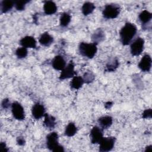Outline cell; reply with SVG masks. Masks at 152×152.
<instances>
[{
	"instance_id": "6da1fadb",
	"label": "cell",
	"mask_w": 152,
	"mask_h": 152,
	"mask_svg": "<svg viewBox=\"0 0 152 152\" xmlns=\"http://www.w3.org/2000/svg\"><path fill=\"white\" fill-rule=\"evenodd\" d=\"M137 31V27L134 24L126 23L119 31L120 39L122 45H129L135 36Z\"/></svg>"
},
{
	"instance_id": "7a4b0ae2",
	"label": "cell",
	"mask_w": 152,
	"mask_h": 152,
	"mask_svg": "<svg viewBox=\"0 0 152 152\" xmlns=\"http://www.w3.org/2000/svg\"><path fill=\"white\" fill-rule=\"evenodd\" d=\"M78 50L82 56L91 59L95 56L97 51V45L93 43L81 42L78 46Z\"/></svg>"
},
{
	"instance_id": "3957f363",
	"label": "cell",
	"mask_w": 152,
	"mask_h": 152,
	"mask_svg": "<svg viewBox=\"0 0 152 152\" xmlns=\"http://www.w3.org/2000/svg\"><path fill=\"white\" fill-rule=\"evenodd\" d=\"M121 11V8L118 4H110L105 5L102 14L105 18L114 19L116 18Z\"/></svg>"
},
{
	"instance_id": "277c9868",
	"label": "cell",
	"mask_w": 152,
	"mask_h": 152,
	"mask_svg": "<svg viewBox=\"0 0 152 152\" xmlns=\"http://www.w3.org/2000/svg\"><path fill=\"white\" fill-rule=\"evenodd\" d=\"M144 48V40L141 37H138L131 44V53L133 56H138L142 52Z\"/></svg>"
},
{
	"instance_id": "5b68a950",
	"label": "cell",
	"mask_w": 152,
	"mask_h": 152,
	"mask_svg": "<svg viewBox=\"0 0 152 152\" xmlns=\"http://www.w3.org/2000/svg\"><path fill=\"white\" fill-rule=\"evenodd\" d=\"M116 139L113 137H103L99 142V151L107 152L112 150L114 147Z\"/></svg>"
},
{
	"instance_id": "8992f818",
	"label": "cell",
	"mask_w": 152,
	"mask_h": 152,
	"mask_svg": "<svg viewBox=\"0 0 152 152\" xmlns=\"http://www.w3.org/2000/svg\"><path fill=\"white\" fill-rule=\"evenodd\" d=\"M11 111L14 118L16 119L22 121L25 119L24 110L20 103L17 102L12 103L11 104Z\"/></svg>"
},
{
	"instance_id": "52a82bcc",
	"label": "cell",
	"mask_w": 152,
	"mask_h": 152,
	"mask_svg": "<svg viewBox=\"0 0 152 152\" xmlns=\"http://www.w3.org/2000/svg\"><path fill=\"white\" fill-rule=\"evenodd\" d=\"M76 74V72L74 70V64L71 61L61 71L59 79L64 80L65 79L73 78Z\"/></svg>"
},
{
	"instance_id": "ba28073f",
	"label": "cell",
	"mask_w": 152,
	"mask_h": 152,
	"mask_svg": "<svg viewBox=\"0 0 152 152\" xmlns=\"http://www.w3.org/2000/svg\"><path fill=\"white\" fill-rule=\"evenodd\" d=\"M90 137L91 142L92 144H99L102 139L103 138L102 129L97 126H94L90 131Z\"/></svg>"
},
{
	"instance_id": "9c48e42d",
	"label": "cell",
	"mask_w": 152,
	"mask_h": 152,
	"mask_svg": "<svg viewBox=\"0 0 152 152\" xmlns=\"http://www.w3.org/2000/svg\"><path fill=\"white\" fill-rule=\"evenodd\" d=\"M58 134L55 132H52L46 137V147L50 150L53 151L59 144H58Z\"/></svg>"
},
{
	"instance_id": "30bf717a",
	"label": "cell",
	"mask_w": 152,
	"mask_h": 152,
	"mask_svg": "<svg viewBox=\"0 0 152 152\" xmlns=\"http://www.w3.org/2000/svg\"><path fill=\"white\" fill-rule=\"evenodd\" d=\"M151 58L148 55H144L138 64L139 68L144 72H149L151 67Z\"/></svg>"
},
{
	"instance_id": "8fae6325",
	"label": "cell",
	"mask_w": 152,
	"mask_h": 152,
	"mask_svg": "<svg viewBox=\"0 0 152 152\" xmlns=\"http://www.w3.org/2000/svg\"><path fill=\"white\" fill-rule=\"evenodd\" d=\"M44 106L40 103H35L31 109V114L36 119H39L46 114Z\"/></svg>"
},
{
	"instance_id": "7c38bea8",
	"label": "cell",
	"mask_w": 152,
	"mask_h": 152,
	"mask_svg": "<svg viewBox=\"0 0 152 152\" xmlns=\"http://www.w3.org/2000/svg\"><path fill=\"white\" fill-rule=\"evenodd\" d=\"M52 67L58 71H62L66 66V62L62 56H56L52 61Z\"/></svg>"
},
{
	"instance_id": "4fadbf2b",
	"label": "cell",
	"mask_w": 152,
	"mask_h": 152,
	"mask_svg": "<svg viewBox=\"0 0 152 152\" xmlns=\"http://www.w3.org/2000/svg\"><path fill=\"white\" fill-rule=\"evenodd\" d=\"M20 44L22 46V47L26 48H36V40L33 37L30 36H26L23 37L20 41Z\"/></svg>"
},
{
	"instance_id": "5bb4252c",
	"label": "cell",
	"mask_w": 152,
	"mask_h": 152,
	"mask_svg": "<svg viewBox=\"0 0 152 152\" xmlns=\"http://www.w3.org/2000/svg\"><path fill=\"white\" fill-rule=\"evenodd\" d=\"M57 6L56 4L52 1H46L44 2L43 10L46 14L52 15L57 11Z\"/></svg>"
},
{
	"instance_id": "9a60e30c",
	"label": "cell",
	"mask_w": 152,
	"mask_h": 152,
	"mask_svg": "<svg viewBox=\"0 0 152 152\" xmlns=\"http://www.w3.org/2000/svg\"><path fill=\"white\" fill-rule=\"evenodd\" d=\"M113 119L110 116H103L99 118L98 123L102 129H107L112 124Z\"/></svg>"
},
{
	"instance_id": "2e32d148",
	"label": "cell",
	"mask_w": 152,
	"mask_h": 152,
	"mask_svg": "<svg viewBox=\"0 0 152 152\" xmlns=\"http://www.w3.org/2000/svg\"><path fill=\"white\" fill-rule=\"evenodd\" d=\"M39 42L44 46H49L53 42V38L48 32H45L41 34Z\"/></svg>"
},
{
	"instance_id": "e0dca14e",
	"label": "cell",
	"mask_w": 152,
	"mask_h": 152,
	"mask_svg": "<svg viewBox=\"0 0 152 152\" xmlns=\"http://www.w3.org/2000/svg\"><path fill=\"white\" fill-rule=\"evenodd\" d=\"M104 37L105 36L104 31L100 28L95 30L94 33L93 34L91 37L93 43H95L96 45L102 42L104 39Z\"/></svg>"
},
{
	"instance_id": "ac0fdd59",
	"label": "cell",
	"mask_w": 152,
	"mask_h": 152,
	"mask_svg": "<svg viewBox=\"0 0 152 152\" xmlns=\"http://www.w3.org/2000/svg\"><path fill=\"white\" fill-rule=\"evenodd\" d=\"M84 83V81L83 77L80 76H74L70 83V86L71 88L78 90L83 86Z\"/></svg>"
},
{
	"instance_id": "d6986e66",
	"label": "cell",
	"mask_w": 152,
	"mask_h": 152,
	"mask_svg": "<svg viewBox=\"0 0 152 152\" xmlns=\"http://www.w3.org/2000/svg\"><path fill=\"white\" fill-rule=\"evenodd\" d=\"M14 6V1H2L1 2V10L2 13H7L11 10Z\"/></svg>"
},
{
	"instance_id": "ffe728a7",
	"label": "cell",
	"mask_w": 152,
	"mask_h": 152,
	"mask_svg": "<svg viewBox=\"0 0 152 152\" xmlns=\"http://www.w3.org/2000/svg\"><path fill=\"white\" fill-rule=\"evenodd\" d=\"M95 8L96 7L93 3L90 2H86L84 3L82 6V12L84 15H88L93 12Z\"/></svg>"
},
{
	"instance_id": "44dd1931",
	"label": "cell",
	"mask_w": 152,
	"mask_h": 152,
	"mask_svg": "<svg viewBox=\"0 0 152 152\" xmlns=\"http://www.w3.org/2000/svg\"><path fill=\"white\" fill-rule=\"evenodd\" d=\"M138 18L142 24H146L147 23H148L151 20L152 14L149 11L144 10L139 14Z\"/></svg>"
},
{
	"instance_id": "7402d4cb",
	"label": "cell",
	"mask_w": 152,
	"mask_h": 152,
	"mask_svg": "<svg viewBox=\"0 0 152 152\" xmlns=\"http://www.w3.org/2000/svg\"><path fill=\"white\" fill-rule=\"evenodd\" d=\"M44 116H45V120L43 123L45 126L49 129H53L56 125L55 118L47 113H46Z\"/></svg>"
},
{
	"instance_id": "603a6c76",
	"label": "cell",
	"mask_w": 152,
	"mask_h": 152,
	"mask_svg": "<svg viewBox=\"0 0 152 152\" xmlns=\"http://www.w3.org/2000/svg\"><path fill=\"white\" fill-rule=\"evenodd\" d=\"M77 132V128L73 122H69L65 128V134L68 137L74 136Z\"/></svg>"
},
{
	"instance_id": "cb8c5ba5",
	"label": "cell",
	"mask_w": 152,
	"mask_h": 152,
	"mask_svg": "<svg viewBox=\"0 0 152 152\" xmlns=\"http://www.w3.org/2000/svg\"><path fill=\"white\" fill-rule=\"evenodd\" d=\"M71 17L70 14L67 12H64L60 17V25L62 27H66L70 23Z\"/></svg>"
},
{
	"instance_id": "d4e9b609",
	"label": "cell",
	"mask_w": 152,
	"mask_h": 152,
	"mask_svg": "<svg viewBox=\"0 0 152 152\" xmlns=\"http://www.w3.org/2000/svg\"><path fill=\"white\" fill-rule=\"evenodd\" d=\"M119 66V62L117 59H113L110 60L106 64V71L108 72H112L116 70Z\"/></svg>"
},
{
	"instance_id": "484cf974",
	"label": "cell",
	"mask_w": 152,
	"mask_h": 152,
	"mask_svg": "<svg viewBox=\"0 0 152 152\" xmlns=\"http://www.w3.org/2000/svg\"><path fill=\"white\" fill-rule=\"evenodd\" d=\"M27 53H28V51L27 48L24 47L18 48L15 50V55L20 59L26 58L27 55Z\"/></svg>"
},
{
	"instance_id": "4316f807",
	"label": "cell",
	"mask_w": 152,
	"mask_h": 152,
	"mask_svg": "<svg viewBox=\"0 0 152 152\" xmlns=\"http://www.w3.org/2000/svg\"><path fill=\"white\" fill-rule=\"evenodd\" d=\"M28 1H14V6L17 10L22 11L25 9L26 4L28 2Z\"/></svg>"
},
{
	"instance_id": "83f0119b",
	"label": "cell",
	"mask_w": 152,
	"mask_h": 152,
	"mask_svg": "<svg viewBox=\"0 0 152 152\" xmlns=\"http://www.w3.org/2000/svg\"><path fill=\"white\" fill-rule=\"evenodd\" d=\"M94 78H95L94 75L91 71L86 72L84 74V76L83 77L84 83H90L92 82L94 80Z\"/></svg>"
},
{
	"instance_id": "f1b7e54d",
	"label": "cell",
	"mask_w": 152,
	"mask_h": 152,
	"mask_svg": "<svg viewBox=\"0 0 152 152\" xmlns=\"http://www.w3.org/2000/svg\"><path fill=\"white\" fill-rule=\"evenodd\" d=\"M151 115H152V110L151 109H145L142 114V117L144 119L146 118H151Z\"/></svg>"
},
{
	"instance_id": "f546056e",
	"label": "cell",
	"mask_w": 152,
	"mask_h": 152,
	"mask_svg": "<svg viewBox=\"0 0 152 152\" xmlns=\"http://www.w3.org/2000/svg\"><path fill=\"white\" fill-rule=\"evenodd\" d=\"M1 105L4 109H8L10 106H11V104H10V102L8 99H4L2 102Z\"/></svg>"
},
{
	"instance_id": "4dcf8cb0",
	"label": "cell",
	"mask_w": 152,
	"mask_h": 152,
	"mask_svg": "<svg viewBox=\"0 0 152 152\" xmlns=\"http://www.w3.org/2000/svg\"><path fill=\"white\" fill-rule=\"evenodd\" d=\"M17 142L19 145H24L26 143V141L23 137H18L17 138Z\"/></svg>"
},
{
	"instance_id": "1f68e13d",
	"label": "cell",
	"mask_w": 152,
	"mask_h": 152,
	"mask_svg": "<svg viewBox=\"0 0 152 152\" xmlns=\"http://www.w3.org/2000/svg\"><path fill=\"white\" fill-rule=\"evenodd\" d=\"M0 151H8V149L7 148L6 144L4 142H1L0 144Z\"/></svg>"
},
{
	"instance_id": "d6a6232c",
	"label": "cell",
	"mask_w": 152,
	"mask_h": 152,
	"mask_svg": "<svg viewBox=\"0 0 152 152\" xmlns=\"http://www.w3.org/2000/svg\"><path fill=\"white\" fill-rule=\"evenodd\" d=\"M53 151H55V152H58V151H64V148L63 147V146L61 145H59L57 147H56L54 150Z\"/></svg>"
},
{
	"instance_id": "836d02e7",
	"label": "cell",
	"mask_w": 152,
	"mask_h": 152,
	"mask_svg": "<svg viewBox=\"0 0 152 152\" xmlns=\"http://www.w3.org/2000/svg\"><path fill=\"white\" fill-rule=\"evenodd\" d=\"M112 104H113V103H112V102H107L106 104H105V107L106 108H107V109H109V108H110L112 106Z\"/></svg>"
},
{
	"instance_id": "e575fe53",
	"label": "cell",
	"mask_w": 152,
	"mask_h": 152,
	"mask_svg": "<svg viewBox=\"0 0 152 152\" xmlns=\"http://www.w3.org/2000/svg\"><path fill=\"white\" fill-rule=\"evenodd\" d=\"M152 150V146L150 145H148L145 147V151H151Z\"/></svg>"
}]
</instances>
